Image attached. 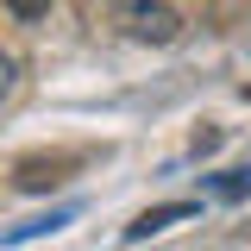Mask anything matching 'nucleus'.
Listing matches in <instances>:
<instances>
[{
  "instance_id": "nucleus-1",
  "label": "nucleus",
  "mask_w": 251,
  "mask_h": 251,
  "mask_svg": "<svg viewBox=\"0 0 251 251\" xmlns=\"http://www.w3.org/2000/svg\"><path fill=\"white\" fill-rule=\"evenodd\" d=\"M107 19H113L120 38H132V44H157V50L182 38V13H176L170 0H113Z\"/></svg>"
},
{
  "instance_id": "nucleus-2",
  "label": "nucleus",
  "mask_w": 251,
  "mask_h": 251,
  "mask_svg": "<svg viewBox=\"0 0 251 251\" xmlns=\"http://www.w3.org/2000/svg\"><path fill=\"white\" fill-rule=\"evenodd\" d=\"M195 214V201H163V207H145V214L126 226V239H151V232H163V226H176V220Z\"/></svg>"
},
{
  "instance_id": "nucleus-3",
  "label": "nucleus",
  "mask_w": 251,
  "mask_h": 251,
  "mask_svg": "<svg viewBox=\"0 0 251 251\" xmlns=\"http://www.w3.org/2000/svg\"><path fill=\"white\" fill-rule=\"evenodd\" d=\"M69 220H75V207H57L50 220H25V226H13L0 245H19V239H38V232H57V226H69Z\"/></svg>"
},
{
  "instance_id": "nucleus-4",
  "label": "nucleus",
  "mask_w": 251,
  "mask_h": 251,
  "mask_svg": "<svg viewBox=\"0 0 251 251\" xmlns=\"http://www.w3.org/2000/svg\"><path fill=\"white\" fill-rule=\"evenodd\" d=\"M63 163H25V170H19V188H57L63 176H57Z\"/></svg>"
},
{
  "instance_id": "nucleus-5",
  "label": "nucleus",
  "mask_w": 251,
  "mask_h": 251,
  "mask_svg": "<svg viewBox=\"0 0 251 251\" xmlns=\"http://www.w3.org/2000/svg\"><path fill=\"white\" fill-rule=\"evenodd\" d=\"M220 195H226V201H239V195H251V170H226V176H220Z\"/></svg>"
},
{
  "instance_id": "nucleus-6",
  "label": "nucleus",
  "mask_w": 251,
  "mask_h": 251,
  "mask_svg": "<svg viewBox=\"0 0 251 251\" xmlns=\"http://www.w3.org/2000/svg\"><path fill=\"white\" fill-rule=\"evenodd\" d=\"M6 13H13V19H44V13H50V0H6Z\"/></svg>"
},
{
  "instance_id": "nucleus-7",
  "label": "nucleus",
  "mask_w": 251,
  "mask_h": 251,
  "mask_svg": "<svg viewBox=\"0 0 251 251\" xmlns=\"http://www.w3.org/2000/svg\"><path fill=\"white\" fill-rule=\"evenodd\" d=\"M13 88H19V63H13V57H6V50H0V100H6V94H13Z\"/></svg>"
}]
</instances>
